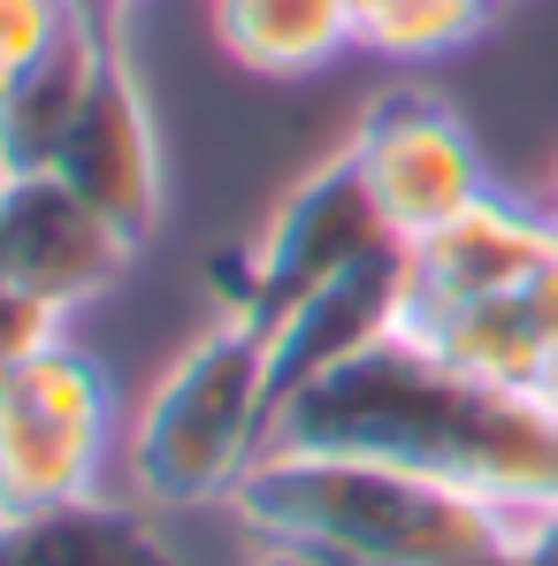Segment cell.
Returning a JSON list of instances; mask_svg holds the SVG:
<instances>
[{
    "label": "cell",
    "mask_w": 558,
    "mask_h": 566,
    "mask_svg": "<svg viewBox=\"0 0 558 566\" xmlns=\"http://www.w3.org/2000/svg\"><path fill=\"white\" fill-rule=\"evenodd\" d=\"M269 452H345L444 474L505 513L558 505V413L528 390L452 368L421 337L390 329L345 368L298 382L276 406Z\"/></svg>",
    "instance_id": "1"
},
{
    "label": "cell",
    "mask_w": 558,
    "mask_h": 566,
    "mask_svg": "<svg viewBox=\"0 0 558 566\" xmlns=\"http://www.w3.org/2000/svg\"><path fill=\"white\" fill-rule=\"evenodd\" d=\"M130 253L138 245L62 169H8L0 177V261H8V283H23L54 314L93 306L99 291L130 269Z\"/></svg>",
    "instance_id": "8"
},
{
    "label": "cell",
    "mask_w": 558,
    "mask_h": 566,
    "mask_svg": "<svg viewBox=\"0 0 558 566\" xmlns=\"http://www.w3.org/2000/svg\"><path fill=\"white\" fill-rule=\"evenodd\" d=\"M107 46H123V39H99V31L77 23L54 62H39L15 93H0V177H8V169H54V154H62V138H70L85 93H93Z\"/></svg>",
    "instance_id": "13"
},
{
    "label": "cell",
    "mask_w": 558,
    "mask_h": 566,
    "mask_svg": "<svg viewBox=\"0 0 558 566\" xmlns=\"http://www.w3.org/2000/svg\"><path fill=\"white\" fill-rule=\"evenodd\" d=\"M276 329L253 314H214L177 368L154 382L130 429V482L146 505H230L276 437Z\"/></svg>",
    "instance_id": "3"
},
{
    "label": "cell",
    "mask_w": 558,
    "mask_h": 566,
    "mask_svg": "<svg viewBox=\"0 0 558 566\" xmlns=\"http://www.w3.org/2000/svg\"><path fill=\"white\" fill-rule=\"evenodd\" d=\"M115 382L85 345H46L15 382H0V513H46L93 497L107 452Z\"/></svg>",
    "instance_id": "4"
},
{
    "label": "cell",
    "mask_w": 558,
    "mask_h": 566,
    "mask_svg": "<svg viewBox=\"0 0 558 566\" xmlns=\"http://www.w3.org/2000/svg\"><path fill=\"white\" fill-rule=\"evenodd\" d=\"M352 161L368 177L375 207L390 214L398 245L429 238L436 222H452L460 207H474L489 191L474 130L421 85H390V93L368 99V115L352 130Z\"/></svg>",
    "instance_id": "5"
},
{
    "label": "cell",
    "mask_w": 558,
    "mask_h": 566,
    "mask_svg": "<svg viewBox=\"0 0 558 566\" xmlns=\"http://www.w3.org/2000/svg\"><path fill=\"white\" fill-rule=\"evenodd\" d=\"M398 306H406V245L345 269L337 283H322L306 306H291L276 322V398H291L298 382L329 376V368H345L352 353H368L375 337H390Z\"/></svg>",
    "instance_id": "10"
},
{
    "label": "cell",
    "mask_w": 558,
    "mask_h": 566,
    "mask_svg": "<svg viewBox=\"0 0 558 566\" xmlns=\"http://www.w3.org/2000/svg\"><path fill=\"white\" fill-rule=\"evenodd\" d=\"M352 8V39L390 54V62H436L466 46L497 0H345Z\"/></svg>",
    "instance_id": "14"
},
{
    "label": "cell",
    "mask_w": 558,
    "mask_h": 566,
    "mask_svg": "<svg viewBox=\"0 0 558 566\" xmlns=\"http://www.w3.org/2000/svg\"><path fill=\"white\" fill-rule=\"evenodd\" d=\"M85 31H99V39H123V15H130V0H62Z\"/></svg>",
    "instance_id": "18"
},
{
    "label": "cell",
    "mask_w": 558,
    "mask_h": 566,
    "mask_svg": "<svg viewBox=\"0 0 558 566\" xmlns=\"http://www.w3.org/2000/svg\"><path fill=\"white\" fill-rule=\"evenodd\" d=\"M0 566H177L169 544L107 505V497H77V505H46V513H0Z\"/></svg>",
    "instance_id": "12"
},
{
    "label": "cell",
    "mask_w": 558,
    "mask_h": 566,
    "mask_svg": "<svg viewBox=\"0 0 558 566\" xmlns=\"http://www.w3.org/2000/svg\"><path fill=\"white\" fill-rule=\"evenodd\" d=\"M551 214H558V177H551Z\"/></svg>",
    "instance_id": "20"
},
{
    "label": "cell",
    "mask_w": 558,
    "mask_h": 566,
    "mask_svg": "<svg viewBox=\"0 0 558 566\" xmlns=\"http://www.w3.org/2000/svg\"><path fill=\"white\" fill-rule=\"evenodd\" d=\"M513 566H558V505H536V513H520Z\"/></svg>",
    "instance_id": "17"
},
{
    "label": "cell",
    "mask_w": 558,
    "mask_h": 566,
    "mask_svg": "<svg viewBox=\"0 0 558 566\" xmlns=\"http://www.w3.org/2000/svg\"><path fill=\"white\" fill-rule=\"evenodd\" d=\"M62 322L46 298H31L23 283H0V382H15L46 345H62Z\"/></svg>",
    "instance_id": "16"
},
{
    "label": "cell",
    "mask_w": 558,
    "mask_h": 566,
    "mask_svg": "<svg viewBox=\"0 0 558 566\" xmlns=\"http://www.w3.org/2000/svg\"><path fill=\"white\" fill-rule=\"evenodd\" d=\"M54 169L85 191L130 245L154 238V222H161V138H154V107H146L138 70L123 62V46H107Z\"/></svg>",
    "instance_id": "9"
},
{
    "label": "cell",
    "mask_w": 558,
    "mask_h": 566,
    "mask_svg": "<svg viewBox=\"0 0 558 566\" xmlns=\"http://www.w3.org/2000/svg\"><path fill=\"white\" fill-rule=\"evenodd\" d=\"M0 283H8V261H0Z\"/></svg>",
    "instance_id": "21"
},
{
    "label": "cell",
    "mask_w": 558,
    "mask_h": 566,
    "mask_svg": "<svg viewBox=\"0 0 558 566\" xmlns=\"http://www.w3.org/2000/svg\"><path fill=\"white\" fill-rule=\"evenodd\" d=\"M77 15L62 0H0V93H15L39 62H54L70 46Z\"/></svg>",
    "instance_id": "15"
},
{
    "label": "cell",
    "mask_w": 558,
    "mask_h": 566,
    "mask_svg": "<svg viewBox=\"0 0 558 566\" xmlns=\"http://www.w3.org/2000/svg\"><path fill=\"white\" fill-rule=\"evenodd\" d=\"M230 513L253 536L329 566H513L520 536V513L444 474L345 452H269L238 482Z\"/></svg>",
    "instance_id": "2"
},
{
    "label": "cell",
    "mask_w": 558,
    "mask_h": 566,
    "mask_svg": "<svg viewBox=\"0 0 558 566\" xmlns=\"http://www.w3.org/2000/svg\"><path fill=\"white\" fill-rule=\"evenodd\" d=\"M558 253V214H536L505 191H482L452 222L406 245V306L398 329H436L444 314H466L482 298H505Z\"/></svg>",
    "instance_id": "7"
},
{
    "label": "cell",
    "mask_w": 558,
    "mask_h": 566,
    "mask_svg": "<svg viewBox=\"0 0 558 566\" xmlns=\"http://www.w3.org/2000/svg\"><path fill=\"white\" fill-rule=\"evenodd\" d=\"M390 245H398V230L375 207L352 146L329 154L322 169H306L298 185L283 191V207L269 214V230L253 245V322L276 329L283 314L306 306L322 283H337L345 269H360V261L390 253Z\"/></svg>",
    "instance_id": "6"
},
{
    "label": "cell",
    "mask_w": 558,
    "mask_h": 566,
    "mask_svg": "<svg viewBox=\"0 0 558 566\" xmlns=\"http://www.w3.org/2000/svg\"><path fill=\"white\" fill-rule=\"evenodd\" d=\"M261 566H329V559H306V552H283V544H269V552H261Z\"/></svg>",
    "instance_id": "19"
},
{
    "label": "cell",
    "mask_w": 558,
    "mask_h": 566,
    "mask_svg": "<svg viewBox=\"0 0 558 566\" xmlns=\"http://www.w3.org/2000/svg\"><path fill=\"white\" fill-rule=\"evenodd\" d=\"M214 39L253 77H314L360 46L345 0H214Z\"/></svg>",
    "instance_id": "11"
}]
</instances>
